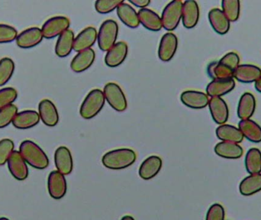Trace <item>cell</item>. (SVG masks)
<instances>
[{"label": "cell", "instance_id": "obj_1", "mask_svg": "<svg viewBox=\"0 0 261 220\" xmlns=\"http://www.w3.org/2000/svg\"><path fill=\"white\" fill-rule=\"evenodd\" d=\"M240 58L236 52L226 54L219 61H213L208 64L207 72L213 80L233 78L234 70L239 66Z\"/></svg>", "mask_w": 261, "mask_h": 220}, {"label": "cell", "instance_id": "obj_2", "mask_svg": "<svg viewBox=\"0 0 261 220\" xmlns=\"http://www.w3.org/2000/svg\"><path fill=\"white\" fill-rule=\"evenodd\" d=\"M18 152L31 167L38 170H44L48 167V157L42 149L34 141L24 140L20 144Z\"/></svg>", "mask_w": 261, "mask_h": 220}, {"label": "cell", "instance_id": "obj_3", "mask_svg": "<svg viewBox=\"0 0 261 220\" xmlns=\"http://www.w3.org/2000/svg\"><path fill=\"white\" fill-rule=\"evenodd\" d=\"M136 153L130 149H119L110 151L102 157V162L111 170L127 168L136 161Z\"/></svg>", "mask_w": 261, "mask_h": 220}, {"label": "cell", "instance_id": "obj_4", "mask_svg": "<svg viewBox=\"0 0 261 220\" xmlns=\"http://www.w3.org/2000/svg\"><path fill=\"white\" fill-rule=\"evenodd\" d=\"M105 103L103 91L99 89H94L87 94L81 104L80 114L85 119L94 118L102 110Z\"/></svg>", "mask_w": 261, "mask_h": 220}, {"label": "cell", "instance_id": "obj_5", "mask_svg": "<svg viewBox=\"0 0 261 220\" xmlns=\"http://www.w3.org/2000/svg\"><path fill=\"white\" fill-rule=\"evenodd\" d=\"M119 35V26L113 19L106 20L102 22L98 32L97 41L102 52H108L116 44Z\"/></svg>", "mask_w": 261, "mask_h": 220}, {"label": "cell", "instance_id": "obj_6", "mask_svg": "<svg viewBox=\"0 0 261 220\" xmlns=\"http://www.w3.org/2000/svg\"><path fill=\"white\" fill-rule=\"evenodd\" d=\"M182 2L174 0L167 5L161 15L162 26L165 30L173 31L182 20Z\"/></svg>", "mask_w": 261, "mask_h": 220}, {"label": "cell", "instance_id": "obj_7", "mask_svg": "<svg viewBox=\"0 0 261 220\" xmlns=\"http://www.w3.org/2000/svg\"><path fill=\"white\" fill-rule=\"evenodd\" d=\"M104 96L106 101L112 108L117 112H124L128 107L126 96L123 90L117 84L108 83L104 87Z\"/></svg>", "mask_w": 261, "mask_h": 220}, {"label": "cell", "instance_id": "obj_8", "mask_svg": "<svg viewBox=\"0 0 261 220\" xmlns=\"http://www.w3.org/2000/svg\"><path fill=\"white\" fill-rule=\"evenodd\" d=\"M70 25V20L67 17H52L44 23L41 29L43 36L47 39L59 37L68 30Z\"/></svg>", "mask_w": 261, "mask_h": 220}, {"label": "cell", "instance_id": "obj_9", "mask_svg": "<svg viewBox=\"0 0 261 220\" xmlns=\"http://www.w3.org/2000/svg\"><path fill=\"white\" fill-rule=\"evenodd\" d=\"M178 47V38L173 32L163 35L158 47V57L161 61L168 62L173 59Z\"/></svg>", "mask_w": 261, "mask_h": 220}, {"label": "cell", "instance_id": "obj_10", "mask_svg": "<svg viewBox=\"0 0 261 220\" xmlns=\"http://www.w3.org/2000/svg\"><path fill=\"white\" fill-rule=\"evenodd\" d=\"M47 189L50 196L53 199L60 200L67 193V181L64 175L58 170L50 172L47 178Z\"/></svg>", "mask_w": 261, "mask_h": 220}, {"label": "cell", "instance_id": "obj_11", "mask_svg": "<svg viewBox=\"0 0 261 220\" xmlns=\"http://www.w3.org/2000/svg\"><path fill=\"white\" fill-rule=\"evenodd\" d=\"M8 168L12 176L18 181H24L29 177L27 163L18 151H14L7 161Z\"/></svg>", "mask_w": 261, "mask_h": 220}, {"label": "cell", "instance_id": "obj_12", "mask_svg": "<svg viewBox=\"0 0 261 220\" xmlns=\"http://www.w3.org/2000/svg\"><path fill=\"white\" fill-rule=\"evenodd\" d=\"M44 36L41 29L38 27H32L21 32L17 36L16 44L23 49H29L39 44Z\"/></svg>", "mask_w": 261, "mask_h": 220}, {"label": "cell", "instance_id": "obj_13", "mask_svg": "<svg viewBox=\"0 0 261 220\" xmlns=\"http://www.w3.org/2000/svg\"><path fill=\"white\" fill-rule=\"evenodd\" d=\"M40 119L45 126L55 127L59 123V113L56 106L47 99L42 100L38 105Z\"/></svg>", "mask_w": 261, "mask_h": 220}, {"label": "cell", "instance_id": "obj_14", "mask_svg": "<svg viewBox=\"0 0 261 220\" xmlns=\"http://www.w3.org/2000/svg\"><path fill=\"white\" fill-rule=\"evenodd\" d=\"M128 44L124 41H119L107 52L105 63L108 67H116L122 64L128 55Z\"/></svg>", "mask_w": 261, "mask_h": 220}, {"label": "cell", "instance_id": "obj_15", "mask_svg": "<svg viewBox=\"0 0 261 220\" xmlns=\"http://www.w3.org/2000/svg\"><path fill=\"white\" fill-rule=\"evenodd\" d=\"M210 96L206 93L196 90H187L182 92L180 101L184 105L195 110L205 108L210 103Z\"/></svg>", "mask_w": 261, "mask_h": 220}, {"label": "cell", "instance_id": "obj_16", "mask_svg": "<svg viewBox=\"0 0 261 220\" xmlns=\"http://www.w3.org/2000/svg\"><path fill=\"white\" fill-rule=\"evenodd\" d=\"M97 31L94 27L86 28L75 38L73 50L79 53L91 48L97 41Z\"/></svg>", "mask_w": 261, "mask_h": 220}, {"label": "cell", "instance_id": "obj_17", "mask_svg": "<svg viewBox=\"0 0 261 220\" xmlns=\"http://www.w3.org/2000/svg\"><path fill=\"white\" fill-rule=\"evenodd\" d=\"M55 163L57 170L60 173L69 175L73 170V162L71 152L65 146L58 148L55 153Z\"/></svg>", "mask_w": 261, "mask_h": 220}, {"label": "cell", "instance_id": "obj_18", "mask_svg": "<svg viewBox=\"0 0 261 220\" xmlns=\"http://www.w3.org/2000/svg\"><path fill=\"white\" fill-rule=\"evenodd\" d=\"M236 87L234 78L213 80L206 87V94L210 97H221L232 91Z\"/></svg>", "mask_w": 261, "mask_h": 220}, {"label": "cell", "instance_id": "obj_19", "mask_svg": "<svg viewBox=\"0 0 261 220\" xmlns=\"http://www.w3.org/2000/svg\"><path fill=\"white\" fill-rule=\"evenodd\" d=\"M210 113L216 124L224 125L228 119L229 110L226 102L221 97H211L208 103Z\"/></svg>", "mask_w": 261, "mask_h": 220}, {"label": "cell", "instance_id": "obj_20", "mask_svg": "<svg viewBox=\"0 0 261 220\" xmlns=\"http://www.w3.org/2000/svg\"><path fill=\"white\" fill-rule=\"evenodd\" d=\"M199 7L194 0H187L182 3V21L186 29H193L199 19Z\"/></svg>", "mask_w": 261, "mask_h": 220}, {"label": "cell", "instance_id": "obj_21", "mask_svg": "<svg viewBox=\"0 0 261 220\" xmlns=\"http://www.w3.org/2000/svg\"><path fill=\"white\" fill-rule=\"evenodd\" d=\"M261 77L260 67L253 64H242L236 68L233 78L244 84L256 82Z\"/></svg>", "mask_w": 261, "mask_h": 220}, {"label": "cell", "instance_id": "obj_22", "mask_svg": "<svg viewBox=\"0 0 261 220\" xmlns=\"http://www.w3.org/2000/svg\"><path fill=\"white\" fill-rule=\"evenodd\" d=\"M96 59V53L90 48L79 52L70 63V67L75 73H81L90 68Z\"/></svg>", "mask_w": 261, "mask_h": 220}, {"label": "cell", "instance_id": "obj_23", "mask_svg": "<svg viewBox=\"0 0 261 220\" xmlns=\"http://www.w3.org/2000/svg\"><path fill=\"white\" fill-rule=\"evenodd\" d=\"M208 20L216 33L223 35L229 31L231 26L230 21L220 9L215 8L211 9L208 12Z\"/></svg>", "mask_w": 261, "mask_h": 220}, {"label": "cell", "instance_id": "obj_24", "mask_svg": "<svg viewBox=\"0 0 261 220\" xmlns=\"http://www.w3.org/2000/svg\"><path fill=\"white\" fill-rule=\"evenodd\" d=\"M39 114L35 110H24L15 115L12 125L18 129H29L35 127L40 121Z\"/></svg>", "mask_w": 261, "mask_h": 220}, {"label": "cell", "instance_id": "obj_25", "mask_svg": "<svg viewBox=\"0 0 261 220\" xmlns=\"http://www.w3.org/2000/svg\"><path fill=\"white\" fill-rule=\"evenodd\" d=\"M140 24L142 25L147 30L151 32H159L162 29L161 18L158 13L151 9H140L138 12Z\"/></svg>", "mask_w": 261, "mask_h": 220}, {"label": "cell", "instance_id": "obj_26", "mask_svg": "<svg viewBox=\"0 0 261 220\" xmlns=\"http://www.w3.org/2000/svg\"><path fill=\"white\" fill-rule=\"evenodd\" d=\"M162 159L160 157H148L140 166L139 175L142 179L150 180L154 178L162 167Z\"/></svg>", "mask_w": 261, "mask_h": 220}, {"label": "cell", "instance_id": "obj_27", "mask_svg": "<svg viewBox=\"0 0 261 220\" xmlns=\"http://www.w3.org/2000/svg\"><path fill=\"white\" fill-rule=\"evenodd\" d=\"M215 152L226 159H239L243 155V149L237 143L221 141L215 147Z\"/></svg>", "mask_w": 261, "mask_h": 220}, {"label": "cell", "instance_id": "obj_28", "mask_svg": "<svg viewBox=\"0 0 261 220\" xmlns=\"http://www.w3.org/2000/svg\"><path fill=\"white\" fill-rule=\"evenodd\" d=\"M75 36L73 31L68 29L58 37L55 45V54L59 58H65L73 50Z\"/></svg>", "mask_w": 261, "mask_h": 220}, {"label": "cell", "instance_id": "obj_29", "mask_svg": "<svg viewBox=\"0 0 261 220\" xmlns=\"http://www.w3.org/2000/svg\"><path fill=\"white\" fill-rule=\"evenodd\" d=\"M256 110V99L251 93H245L241 96L238 106V117L241 120L250 119Z\"/></svg>", "mask_w": 261, "mask_h": 220}, {"label": "cell", "instance_id": "obj_30", "mask_svg": "<svg viewBox=\"0 0 261 220\" xmlns=\"http://www.w3.org/2000/svg\"><path fill=\"white\" fill-rule=\"evenodd\" d=\"M117 15L119 19L130 29H136L139 26L138 12L128 3L122 2L117 8Z\"/></svg>", "mask_w": 261, "mask_h": 220}, {"label": "cell", "instance_id": "obj_31", "mask_svg": "<svg viewBox=\"0 0 261 220\" xmlns=\"http://www.w3.org/2000/svg\"><path fill=\"white\" fill-rule=\"evenodd\" d=\"M239 130L248 141L254 143L261 142V126L251 119L241 120Z\"/></svg>", "mask_w": 261, "mask_h": 220}, {"label": "cell", "instance_id": "obj_32", "mask_svg": "<svg viewBox=\"0 0 261 220\" xmlns=\"http://www.w3.org/2000/svg\"><path fill=\"white\" fill-rule=\"evenodd\" d=\"M216 136L219 140L222 141H228V142L239 143L242 142L244 139L239 129L231 125H221L216 129Z\"/></svg>", "mask_w": 261, "mask_h": 220}, {"label": "cell", "instance_id": "obj_33", "mask_svg": "<svg viewBox=\"0 0 261 220\" xmlns=\"http://www.w3.org/2000/svg\"><path fill=\"white\" fill-rule=\"evenodd\" d=\"M261 190V173L250 175L242 180L239 185L241 194L245 197L255 194Z\"/></svg>", "mask_w": 261, "mask_h": 220}, {"label": "cell", "instance_id": "obj_34", "mask_svg": "<svg viewBox=\"0 0 261 220\" xmlns=\"http://www.w3.org/2000/svg\"><path fill=\"white\" fill-rule=\"evenodd\" d=\"M245 168L250 175L261 173V152L258 149L252 148L245 155Z\"/></svg>", "mask_w": 261, "mask_h": 220}, {"label": "cell", "instance_id": "obj_35", "mask_svg": "<svg viewBox=\"0 0 261 220\" xmlns=\"http://www.w3.org/2000/svg\"><path fill=\"white\" fill-rule=\"evenodd\" d=\"M222 12L226 15L230 22H234L240 16L241 3L238 0H223L222 2Z\"/></svg>", "mask_w": 261, "mask_h": 220}, {"label": "cell", "instance_id": "obj_36", "mask_svg": "<svg viewBox=\"0 0 261 220\" xmlns=\"http://www.w3.org/2000/svg\"><path fill=\"white\" fill-rule=\"evenodd\" d=\"M15 63L9 58H3L0 60V87L6 85L15 71Z\"/></svg>", "mask_w": 261, "mask_h": 220}, {"label": "cell", "instance_id": "obj_37", "mask_svg": "<svg viewBox=\"0 0 261 220\" xmlns=\"http://www.w3.org/2000/svg\"><path fill=\"white\" fill-rule=\"evenodd\" d=\"M18 98V91L13 87L0 90V110L12 105Z\"/></svg>", "mask_w": 261, "mask_h": 220}, {"label": "cell", "instance_id": "obj_38", "mask_svg": "<svg viewBox=\"0 0 261 220\" xmlns=\"http://www.w3.org/2000/svg\"><path fill=\"white\" fill-rule=\"evenodd\" d=\"M18 107L14 104L0 110V129H3L12 123L18 113Z\"/></svg>", "mask_w": 261, "mask_h": 220}, {"label": "cell", "instance_id": "obj_39", "mask_svg": "<svg viewBox=\"0 0 261 220\" xmlns=\"http://www.w3.org/2000/svg\"><path fill=\"white\" fill-rule=\"evenodd\" d=\"M14 144L12 140L9 138H3L0 140V166L4 165L7 163L10 155L14 152Z\"/></svg>", "mask_w": 261, "mask_h": 220}, {"label": "cell", "instance_id": "obj_40", "mask_svg": "<svg viewBox=\"0 0 261 220\" xmlns=\"http://www.w3.org/2000/svg\"><path fill=\"white\" fill-rule=\"evenodd\" d=\"M123 1L120 0H97L95 3V9L100 14H108L117 9Z\"/></svg>", "mask_w": 261, "mask_h": 220}, {"label": "cell", "instance_id": "obj_41", "mask_svg": "<svg viewBox=\"0 0 261 220\" xmlns=\"http://www.w3.org/2000/svg\"><path fill=\"white\" fill-rule=\"evenodd\" d=\"M18 32L15 28L6 24H0V44H7L16 40Z\"/></svg>", "mask_w": 261, "mask_h": 220}, {"label": "cell", "instance_id": "obj_42", "mask_svg": "<svg viewBox=\"0 0 261 220\" xmlns=\"http://www.w3.org/2000/svg\"><path fill=\"white\" fill-rule=\"evenodd\" d=\"M225 216L223 207L220 204H215L208 209L205 220H225Z\"/></svg>", "mask_w": 261, "mask_h": 220}, {"label": "cell", "instance_id": "obj_43", "mask_svg": "<svg viewBox=\"0 0 261 220\" xmlns=\"http://www.w3.org/2000/svg\"><path fill=\"white\" fill-rule=\"evenodd\" d=\"M130 4L134 5L137 7L141 8V9H145L150 3V0H129Z\"/></svg>", "mask_w": 261, "mask_h": 220}, {"label": "cell", "instance_id": "obj_44", "mask_svg": "<svg viewBox=\"0 0 261 220\" xmlns=\"http://www.w3.org/2000/svg\"><path fill=\"white\" fill-rule=\"evenodd\" d=\"M254 87H255L256 90L261 93V77L256 81Z\"/></svg>", "mask_w": 261, "mask_h": 220}, {"label": "cell", "instance_id": "obj_45", "mask_svg": "<svg viewBox=\"0 0 261 220\" xmlns=\"http://www.w3.org/2000/svg\"><path fill=\"white\" fill-rule=\"evenodd\" d=\"M121 220H135V219L130 216H125Z\"/></svg>", "mask_w": 261, "mask_h": 220}, {"label": "cell", "instance_id": "obj_46", "mask_svg": "<svg viewBox=\"0 0 261 220\" xmlns=\"http://www.w3.org/2000/svg\"><path fill=\"white\" fill-rule=\"evenodd\" d=\"M0 220H9V219H7V218H6V217H1V218H0Z\"/></svg>", "mask_w": 261, "mask_h": 220}]
</instances>
